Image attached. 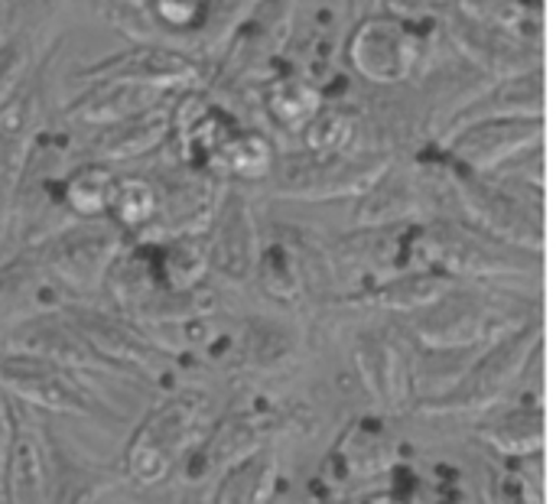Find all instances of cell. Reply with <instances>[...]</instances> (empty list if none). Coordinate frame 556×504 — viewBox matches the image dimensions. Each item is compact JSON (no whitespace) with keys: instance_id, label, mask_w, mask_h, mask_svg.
Wrapping results in <instances>:
<instances>
[{"instance_id":"1","label":"cell","mask_w":556,"mask_h":504,"mask_svg":"<svg viewBox=\"0 0 556 504\" xmlns=\"http://www.w3.org/2000/svg\"><path fill=\"white\" fill-rule=\"evenodd\" d=\"M410 267H433L453 280H498L515 274H531L538 254L511 248L479 228L459 222H430L407 228Z\"/></svg>"},{"instance_id":"2","label":"cell","mask_w":556,"mask_h":504,"mask_svg":"<svg viewBox=\"0 0 556 504\" xmlns=\"http://www.w3.org/2000/svg\"><path fill=\"white\" fill-rule=\"evenodd\" d=\"M541 326L525 323L508 336L495 339L443 394L424 398L427 414H485L521 381L531 358L541 355Z\"/></svg>"},{"instance_id":"3","label":"cell","mask_w":556,"mask_h":504,"mask_svg":"<svg viewBox=\"0 0 556 504\" xmlns=\"http://www.w3.org/2000/svg\"><path fill=\"white\" fill-rule=\"evenodd\" d=\"M202 414H205V398L199 391H179L163 404H156L127 443L124 476L137 489L160 486L176 469L182 453L192 446Z\"/></svg>"},{"instance_id":"4","label":"cell","mask_w":556,"mask_h":504,"mask_svg":"<svg viewBox=\"0 0 556 504\" xmlns=\"http://www.w3.org/2000/svg\"><path fill=\"white\" fill-rule=\"evenodd\" d=\"M121 251H124V231L114 222L94 218L55 231L33 251V257L59 290L94 293L108 280Z\"/></svg>"},{"instance_id":"5","label":"cell","mask_w":556,"mask_h":504,"mask_svg":"<svg viewBox=\"0 0 556 504\" xmlns=\"http://www.w3.org/2000/svg\"><path fill=\"white\" fill-rule=\"evenodd\" d=\"M495 329V300L476 287H453L443 300H437L414 319V332L430 352L485 349L489 336H498Z\"/></svg>"},{"instance_id":"6","label":"cell","mask_w":556,"mask_h":504,"mask_svg":"<svg viewBox=\"0 0 556 504\" xmlns=\"http://www.w3.org/2000/svg\"><path fill=\"white\" fill-rule=\"evenodd\" d=\"M456 192L466 205V212L476 218L479 231L521 248L528 254H541L544 251V222L538 212H531L528 202H521L515 192H508L498 182H489L485 176L476 173H456L453 176Z\"/></svg>"},{"instance_id":"7","label":"cell","mask_w":556,"mask_h":504,"mask_svg":"<svg viewBox=\"0 0 556 504\" xmlns=\"http://www.w3.org/2000/svg\"><path fill=\"white\" fill-rule=\"evenodd\" d=\"M0 391L49 414H65V417L101 414V401L78 381V371L36 358L0 355Z\"/></svg>"},{"instance_id":"8","label":"cell","mask_w":556,"mask_h":504,"mask_svg":"<svg viewBox=\"0 0 556 504\" xmlns=\"http://www.w3.org/2000/svg\"><path fill=\"white\" fill-rule=\"evenodd\" d=\"M62 316L72 323V329L81 336V342L91 349V355L101 362V368H137V371H153L163 362V349L134 326L127 316L98 310V306H78L65 303Z\"/></svg>"},{"instance_id":"9","label":"cell","mask_w":556,"mask_h":504,"mask_svg":"<svg viewBox=\"0 0 556 504\" xmlns=\"http://www.w3.org/2000/svg\"><path fill=\"white\" fill-rule=\"evenodd\" d=\"M424 39L397 16H371L349 39L352 68L371 85H401L420 62Z\"/></svg>"},{"instance_id":"10","label":"cell","mask_w":556,"mask_h":504,"mask_svg":"<svg viewBox=\"0 0 556 504\" xmlns=\"http://www.w3.org/2000/svg\"><path fill=\"white\" fill-rule=\"evenodd\" d=\"M544 117H511V121H485L446 134V153L456 166L476 176H489L515 163L521 153L541 147Z\"/></svg>"},{"instance_id":"11","label":"cell","mask_w":556,"mask_h":504,"mask_svg":"<svg viewBox=\"0 0 556 504\" xmlns=\"http://www.w3.org/2000/svg\"><path fill=\"white\" fill-rule=\"evenodd\" d=\"M391 166V156H309L306 163H290L280 173L277 192L293 196V199H345V196H362L368 192L384 169Z\"/></svg>"},{"instance_id":"12","label":"cell","mask_w":556,"mask_h":504,"mask_svg":"<svg viewBox=\"0 0 556 504\" xmlns=\"http://www.w3.org/2000/svg\"><path fill=\"white\" fill-rule=\"evenodd\" d=\"M205 241H208L212 274H218L225 284H235V287H244L254 280L261 241H257L251 202L238 189H225L218 196Z\"/></svg>"},{"instance_id":"13","label":"cell","mask_w":556,"mask_h":504,"mask_svg":"<svg viewBox=\"0 0 556 504\" xmlns=\"http://www.w3.org/2000/svg\"><path fill=\"white\" fill-rule=\"evenodd\" d=\"M0 355H20L49 362L68 371L101 368V362L91 355V349L81 342V336L72 329V323L59 313H39L29 319H20L0 332Z\"/></svg>"},{"instance_id":"14","label":"cell","mask_w":556,"mask_h":504,"mask_svg":"<svg viewBox=\"0 0 556 504\" xmlns=\"http://www.w3.org/2000/svg\"><path fill=\"white\" fill-rule=\"evenodd\" d=\"M352 355L375 407L381 414H401L414 388V371L404 349L388 332H362L352 342Z\"/></svg>"},{"instance_id":"15","label":"cell","mask_w":556,"mask_h":504,"mask_svg":"<svg viewBox=\"0 0 556 504\" xmlns=\"http://www.w3.org/2000/svg\"><path fill=\"white\" fill-rule=\"evenodd\" d=\"M49 453L39 427L29 417L13 414V433L0 476L3 504H49Z\"/></svg>"},{"instance_id":"16","label":"cell","mask_w":556,"mask_h":504,"mask_svg":"<svg viewBox=\"0 0 556 504\" xmlns=\"http://www.w3.org/2000/svg\"><path fill=\"white\" fill-rule=\"evenodd\" d=\"M173 134L179 137V150L189 166L215 169L222 147L235 134V124L202 94H189L179 108H173Z\"/></svg>"},{"instance_id":"17","label":"cell","mask_w":556,"mask_h":504,"mask_svg":"<svg viewBox=\"0 0 556 504\" xmlns=\"http://www.w3.org/2000/svg\"><path fill=\"white\" fill-rule=\"evenodd\" d=\"M59 306H65L62 290L46 277L36 257H16L0 267V326L3 329L39 313H59Z\"/></svg>"},{"instance_id":"18","label":"cell","mask_w":556,"mask_h":504,"mask_svg":"<svg viewBox=\"0 0 556 504\" xmlns=\"http://www.w3.org/2000/svg\"><path fill=\"white\" fill-rule=\"evenodd\" d=\"M91 78L98 81H127V85H147V88H179L189 85L195 78V65L182 55V52H169V49H134L124 52L98 68H91Z\"/></svg>"},{"instance_id":"19","label":"cell","mask_w":556,"mask_h":504,"mask_svg":"<svg viewBox=\"0 0 556 504\" xmlns=\"http://www.w3.org/2000/svg\"><path fill=\"white\" fill-rule=\"evenodd\" d=\"M453 287H456V280L433 267H407L391 277H381L375 287H368L358 297V303L378 306L388 313H424L437 300H443Z\"/></svg>"},{"instance_id":"20","label":"cell","mask_w":556,"mask_h":504,"mask_svg":"<svg viewBox=\"0 0 556 504\" xmlns=\"http://www.w3.org/2000/svg\"><path fill=\"white\" fill-rule=\"evenodd\" d=\"M166 91L147 88V85H127V81H98L94 91L81 94L72 108L68 117L88 127H111L127 117H137L143 111L163 108Z\"/></svg>"},{"instance_id":"21","label":"cell","mask_w":556,"mask_h":504,"mask_svg":"<svg viewBox=\"0 0 556 504\" xmlns=\"http://www.w3.org/2000/svg\"><path fill=\"white\" fill-rule=\"evenodd\" d=\"M511 117H544V81L541 75H515L505 78L498 88H492L489 94L476 98L453 124L450 134L472 127V124H485V121H511Z\"/></svg>"},{"instance_id":"22","label":"cell","mask_w":556,"mask_h":504,"mask_svg":"<svg viewBox=\"0 0 556 504\" xmlns=\"http://www.w3.org/2000/svg\"><path fill=\"white\" fill-rule=\"evenodd\" d=\"M173 134V108H153L143 111L137 117H127L121 124L101 127V134L94 137V156L98 163H117V160H134L143 156L150 150H156L160 143H166V137Z\"/></svg>"},{"instance_id":"23","label":"cell","mask_w":556,"mask_h":504,"mask_svg":"<svg viewBox=\"0 0 556 504\" xmlns=\"http://www.w3.org/2000/svg\"><path fill=\"white\" fill-rule=\"evenodd\" d=\"M420 212V189L410 173H397L394 163L384 169V176L358 196L355 225L358 228H394Z\"/></svg>"},{"instance_id":"24","label":"cell","mask_w":556,"mask_h":504,"mask_svg":"<svg viewBox=\"0 0 556 504\" xmlns=\"http://www.w3.org/2000/svg\"><path fill=\"white\" fill-rule=\"evenodd\" d=\"M153 274H156L160 290L186 293V290L205 287V277L212 274L205 235H173V238H166L153 251Z\"/></svg>"},{"instance_id":"25","label":"cell","mask_w":556,"mask_h":504,"mask_svg":"<svg viewBox=\"0 0 556 504\" xmlns=\"http://www.w3.org/2000/svg\"><path fill=\"white\" fill-rule=\"evenodd\" d=\"M280 479V450L261 446L241 463L228 466L212 504H270Z\"/></svg>"},{"instance_id":"26","label":"cell","mask_w":556,"mask_h":504,"mask_svg":"<svg viewBox=\"0 0 556 504\" xmlns=\"http://www.w3.org/2000/svg\"><path fill=\"white\" fill-rule=\"evenodd\" d=\"M479 440L505 459H534L544 450L541 407H511L479 427Z\"/></svg>"},{"instance_id":"27","label":"cell","mask_w":556,"mask_h":504,"mask_svg":"<svg viewBox=\"0 0 556 504\" xmlns=\"http://www.w3.org/2000/svg\"><path fill=\"white\" fill-rule=\"evenodd\" d=\"M339 453L349 466V472L368 479V476H381L394 466L397 453H394V443H391V433L384 430L381 420L375 417H362L355 420L342 443H339Z\"/></svg>"},{"instance_id":"28","label":"cell","mask_w":556,"mask_h":504,"mask_svg":"<svg viewBox=\"0 0 556 504\" xmlns=\"http://www.w3.org/2000/svg\"><path fill=\"white\" fill-rule=\"evenodd\" d=\"M323 108V91L306 75H280L267 85V111L287 130H303Z\"/></svg>"},{"instance_id":"29","label":"cell","mask_w":556,"mask_h":504,"mask_svg":"<svg viewBox=\"0 0 556 504\" xmlns=\"http://www.w3.org/2000/svg\"><path fill=\"white\" fill-rule=\"evenodd\" d=\"M114 169L104 163H85L75 173H68V179L62 182V202L68 212H75L85 222L104 218L108 205H111V192H114Z\"/></svg>"},{"instance_id":"30","label":"cell","mask_w":556,"mask_h":504,"mask_svg":"<svg viewBox=\"0 0 556 504\" xmlns=\"http://www.w3.org/2000/svg\"><path fill=\"white\" fill-rule=\"evenodd\" d=\"M108 215L121 231H140V228L153 225L160 215V189L150 179L124 176L114 182Z\"/></svg>"},{"instance_id":"31","label":"cell","mask_w":556,"mask_h":504,"mask_svg":"<svg viewBox=\"0 0 556 504\" xmlns=\"http://www.w3.org/2000/svg\"><path fill=\"white\" fill-rule=\"evenodd\" d=\"M293 349H296V332L293 326L280 319L257 316L244 329V362L251 368H261V371L277 368L293 355Z\"/></svg>"},{"instance_id":"32","label":"cell","mask_w":556,"mask_h":504,"mask_svg":"<svg viewBox=\"0 0 556 504\" xmlns=\"http://www.w3.org/2000/svg\"><path fill=\"white\" fill-rule=\"evenodd\" d=\"M270 166H274V147L264 134L254 130H235L215 163V169L238 179H264Z\"/></svg>"},{"instance_id":"33","label":"cell","mask_w":556,"mask_h":504,"mask_svg":"<svg viewBox=\"0 0 556 504\" xmlns=\"http://www.w3.org/2000/svg\"><path fill=\"white\" fill-rule=\"evenodd\" d=\"M358 121L345 108H319V114L300 130L309 156H342L355 140Z\"/></svg>"},{"instance_id":"34","label":"cell","mask_w":556,"mask_h":504,"mask_svg":"<svg viewBox=\"0 0 556 504\" xmlns=\"http://www.w3.org/2000/svg\"><path fill=\"white\" fill-rule=\"evenodd\" d=\"M254 277L261 280L264 293L283 306L296 303L303 297V274H300V261L290 248L283 244H274L267 251H261L257 257V270Z\"/></svg>"},{"instance_id":"35","label":"cell","mask_w":556,"mask_h":504,"mask_svg":"<svg viewBox=\"0 0 556 504\" xmlns=\"http://www.w3.org/2000/svg\"><path fill=\"white\" fill-rule=\"evenodd\" d=\"M264 443V433H261V424L251 420V417H228L215 437L208 440V466L212 469H228L235 463H241L244 456L257 453Z\"/></svg>"},{"instance_id":"36","label":"cell","mask_w":556,"mask_h":504,"mask_svg":"<svg viewBox=\"0 0 556 504\" xmlns=\"http://www.w3.org/2000/svg\"><path fill=\"white\" fill-rule=\"evenodd\" d=\"M150 10L169 29H195L212 13V0H150Z\"/></svg>"},{"instance_id":"37","label":"cell","mask_w":556,"mask_h":504,"mask_svg":"<svg viewBox=\"0 0 556 504\" xmlns=\"http://www.w3.org/2000/svg\"><path fill=\"white\" fill-rule=\"evenodd\" d=\"M495 504H544L541 482H531L525 472H508L495 486Z\"/></svg>"},{"instance_id":"38","label":"cell","mask_w":556,"mask_h":504,"mask_svg":"<svg viewBox=\"0 0 556 504\" xmlns=\"http://www.w3.org/2000/svg\"><path fill=\"white\" fill-rule=\"evenodd\" d=\"M23 52H20V46H7L3 52H0V104L10 98V91H13V78H20V72H23Z\"/></svg>"},{"instance_id":"39","label":"cell","mask_w":556,"mask_h":504,"mask_svg":"<svg viewBox=\"0 0 556 504\" xmlns=\"http://www.w3.org/2000/svg\"><path fill=\"white\" fill-rule=\"evenodd\" d=\"M10 433H13V414H10V411H7V404L0 401V476H3V459H7Z\"/></svg>"},{"instance_id":"40","label":"cell","mask_w":556,"mask_h":504,"mask_svg":"<svg viewBox=\"0 0 556 504\" xmlns=\"http://www.w3.org/2000/svg\"><path fill=\"white\" fill-rule=\"evenodd\" d=\"M365 504H407L401 495H394V492H375L371 499H365Z\"/></svg>"},{"instance_id":"41","label":"cell","mask_w":556,"mask_h":504,"mask_svg":"<svg viewBox=\"0 0 556 504\" xmlns=\"http://www.w3.org/2000/svg\"><path fill=\"white\" fill-rule=\"evenodd\" d=\"M7 16H10V0H0V29L7 23Z\"/></svg>"},{"instance_id":"42","label":"cell","mask_w":556,"mask_h":504,"mask_svg":"<svg viewBox=\"0 0 556 504\" xmlns=\"http://www.w3.org/2000/svg\"><path fill=\"white\" fill-rule=\"evenodd\" d=\"M437 3H446V0H437Z\"/></svg>"}]
</instances>
